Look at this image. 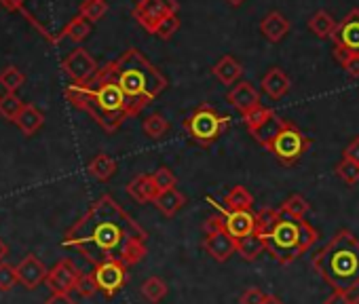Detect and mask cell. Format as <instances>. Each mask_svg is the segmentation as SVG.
<instances>
[{"label":"cell","instance_id":"1","mask_svg":"<svg viewBox=\"0 0 359 304\" xmlns=\"http://www.w3.org/2000/svg\"><path fill=\"white\" fill-rule=\"evenodd\" d=\"M148 233L114 201L100 197L83 218L66 233L64 245L76 249L93 266L104 262H123L125 266L140 264L146 249Z\"/></svg>","mask_w":359,"mask_h":304},{"label":"cell","instance_id":"2","mask_svg":"<svg viewBox=\"0 0 359 304\" xmlns=\"http://www.w3.org/2000/svg\"><path fill=\"white\" fill-rule=\"evenodd\" d=\"M256 233L262 237L266 251L283 266L296 262L300 256L311 251L313 245L319 241V233L306 220L292 218L279 207L260 209L256 214Z\"/></svg>","mask_w":359,"mask_h":304},{"label":"cell","instance_id":"3","mask_svg":"<svg viewBox=\"0 0 359 304\" xmlns=\"http://www.w3.org/2000/svg\"><path fill=\"white\" fill-rule=\"evenodd\" d=\"M100 72L121 87L131 104L133 116L150 106L167 87V78L163 76V72L154 64H150L137 49L125 51L121 57L100 68Z\"/></svg>","mask_w":359,"mask_h":304},{"label":"cell","instance_id":"4","mask_svg":"<svg viewBox=\"0 0 359 304\" xmlns=\"http://www.w3.org/2000/svg\"><path fill=\"white\" fill-rule=\"evenodd\" d=\"M66 97L74 108L91 114L95 123L108 133H114L127 118L133 116L127 95L102 72H97L89 83L70 85L66 89Z\"/></svg>","mask_w":359,"mask_h":304},{"label":"cell","instance_id":"5","mask_svg":"<svg viewBox=\"0 0 359 304\" xmlns=\"http://www.w3.org/2000/svg\"><path fill=\"white\" fill-rule=\"evenodd\" d=\"M311 266L332 289L353 293L359 287V239L348 228H340L313 254Z\"/></svg>","mask_w":359,"mask_h":304},{"label":"cell","instance_id":"6","mask_svg":"<svg viewBox=\"0 0 359 304\" xmlns=\"http://www.w3.org/2000/svg\"><path fill=\"white\" fill-rule=\"evenodd\" d=\"M229 116L220 114L214 106L201 104L184 118V131L195 144L210 148L229 129Z\"/></svg>","mask_w":359,"mask_h":304},{"label":"cell","instance_id":"7","mask_svg":"<svg viewBox=\"0 0 359 304\" xmlns=\"http://www.w3.org/2000/svg\"><path fill=\"white\" fill-rule=\"evenodd\" d=\"M309 148H311V139L294 123L285 120V125L281 127V131L275 135V139L266 150L273 152V157H277L279 163L296 165Z\"/></svg>","mask_w":359,"mask_h":304},{"label":"cell","instance_id":"8","mask_svg":"<svg viewBox=\"0 0 359 304\" xmlns=\"http://www.w3.org/2000/svg\"><path fill=\"white\" fill-rule=\"evenodd\" d=\"M243 123L250 131V135L262 146L269 148L271 141L275 139V135L281 131V127L285 125V118H281L277 112H273L271 108H264L262 104L258 108H254L252 112L243 114Z\"/></svg>","mask_w":359,"mask_h":304},{"label":"cell","instance_id":"9","mask_svg":"<svg viewBox=\"0 0 359 304\" xmlns=\"http://www.w3.org/2000/svg\"><path fill=\"white\" fill-rule=\"evenodd\" d=\"M171 13H177V0H140L133 7L135 22L150 34Z\"/></svg>","mask_w":359,"mask_h":304},{"label":"cell","instance_id":"10","mask_svg":"<svg viewBox=\"0 0 359 304\" xmlns=\"http://www.w3.org/2000/svg\"><path fill=\"white\" fill-rule=\"evenodd\" d=\"M208 203H212V205L218 209V214H220L222 220H224V230H226L237 243H239L241 239H245V237H250V235L256 233L258 220H256V214H254V212H231V209H226L222 203H218V201L212 199V197H208Z\"/></svg>","mask_w":359,"mask_h":304},{"label":"cell","instance_id":"11","mask_svg":"<svg viewBox=\"0 0 359 304\" xmlns=\"http://www.w3.org/2000/svg\"><path fill=\"white\" fill-rule=\"evenodd\" d=\"M127 268L129 266H125L123 262H104L95 266L93 277L106 298H112L116 291L123 289V285L127 283Z\"/></svg>","mask_w":359,"mask_h":304},{"label":"cell","instance_id":"12","mask_svg":"<svg viewBox=\"0 0 359 304\" xmlns=\"http://www.w3.org/2000/svg\"><path fill=\"white\" fill-rule=\"evenodd\" d=\"M62 68L64 72L74 81V83H89L97 72H100V66L97 62L89 55L87 49L79 47L74 49L64 62H62Z\"/></svg>","mask_w":359,"mask_h":304},{"label":"cell","instance_id":"13","mask_svg":"<svg viewBox=\"0 0 359 304\" xmlns=\"http://www.w3.org/2000/svg\"><path fill=\"white\" fill-rule=\"evenodd\" d=\"M81 270L76 268V264L70 258L60 260L47 275V285L53 293H70L76 289V283L81 279Z\"/></svg>","mask_w":359,"mask_h":304},{"label":"cell","instance_id":"14","mask_svg":"<svg viewBox=\"0 0 359 304\" xmlns=\"http://www.w3.org/2000/svg\"><path fill=\"white\" fill-rule=\"evenodd\" d=\"M332 41L334 47H344L353 53H359V9L346 13V18L336 26Z\"/></svg>","mask_w":359,"mask_h":304},{"label":"cell","instance_id":"15","mask_svg":"<svg viewBox=\"0 0 359 304\" xmlns=\"http://www.w3.org/2000/svg\"><path fill=\"white\" fill-rule=\"evenodd\" d=\"M226 102L243 116V114H248V112H252L254 108L260 106V91L252 83L241 81L239 85H235L226 93Z\"/></svg>","mask_w":359,"mask_h":304},{"label":"cell","instance_id":"16","mask_svg":"<svg viewBox=\"0 0 359 304\" xmlns=\"http://www.w3.org/2000/svg\"><path fill=\"white\" fill-rule=\"evenodd\" d=\"M203 249L216 260V262H229L237 254V241L226 233L218 230L214 235H205L203 239Z\"/></svg>","mask_w":359,"mask_h":304},{"label":"cell","instance_id":"17","mask_svg":"<svg viewBox=\"0 0 359 304\" xmlns=\"http://www.w3.org/2000/svg\"><path fill=\"white\" fill-rule=\"evenodd\" d=\"M18 279L22 285H26L28 289H34L36 285H41L43 281H47V275H49V268L34 256H26L18 266Z\"/></svg>","mask_w":359,"mask_h":304},{"label":"cell","instance_id":"18","mask_svg":"<svg viewBox=\"0 0 359 304\" xmlns=\"http://www.w3.org/2000/svg\"><path fill=\"white\" fill-rule=\"evenodd\" d=\"M127 195H129L133 201L146 205V203H154V199L161 195V191L156 188L152 176L140 174V176H135V178L127 184Z\"/></svg>","mask_w":359,"mask_h":304},{"label":"cell","instance_id":"19","mask_svg":"<svg viewBox=\"0 0 359 304\" xmlns=\"http://www.w3.org/2000/svg\"><path fill=\"white\" fill-rule=\"evenodd\" d=\"M290 28H292V26H290L287 18H285L281 11H273V13H269V15L260 22V32H262L264 39L271 41V43H281V41L287 36Z\"/></svg>","mask_w":359,"mask_h":304},{"label":"cell","instance_id":"20","mask_svg":"<svg viewBox=\"0 0 359 304\" xmlns=\"http://www.w3.org/2000/svg\"><path fill=\"white\" fill-rule=\"evenodd\" d=\"M262 91L271 97V99H281L290 87H292V81L290 76L281 70V68H271L264 76H262V83H260Z\"/></svg>","mask_w":359,"mask_h":304},{"label":"cell","instance_id":"21","mask_svg":"<svg viewBox=\"0 0 359 304\" xmlns=\"http://www.w3.org/2000/svg\"><path fill=\"white\" fill-rule=\"evenodd\" d=\"M212 74L222 83V85H235L239 83V78L243 76V66L233 57V55H224L214 68Z\"/></svg>","mask_w":359,"mask_h":304},{"label":"cell","instance_id":"22","mask_svg":"<svg viewBox=\"0 0 359 304\" xmlns=\"http://www.w3.org/2000/svg\"><path fill=\"white\" fill-rule=\"evenodd\" d=\"M184 205H187V197H184L182 193H180L177 188L163 191V193L154 199V207H156L165 218H173Z\"/></svg>","mask_w":359,"mask_h":304},{"label":"cell","instance_id":"23","mask_svg":"<svg viewBox=\"0 0 359 304\" xmlns=\"http://www.w3.org/2000/svg\"><path fill=\"white\" fill-rule=\"evenodd\" d=\"M222 205L231 212H252L254 207V197L245 186H233L226 197L222 199Z\"/></svg>","mask_w":359,"mask_h":304},{"label":"cell","instance_id":"24","mask_svg":"<svg viewBox=\"0 0 359 304\" xmlns=\"http://www.w3.org/2000/svg\"><path fill=\"white\" fill-rule=\"evenodd\" d=\"M15 123H18V127H20L26 135H32V133H36V131L45 125V114H43L36 106L26 104L24 110H22V114L18 116Z\"/></svg>","mask_w":359,"mask_h":304},{"label":"cell","instance_id":"25","mask_svg":"<svg viewBox=\"0 0 359 304\" xmlns=\"http://www.w3.org/2000/svg\"><path fill=\"white\" fill-rule=\"evenodd\" d=\"M89 174L91 178L100 180V182H108L114 174H116V161L108 155H97L91 163H89Z\"/></svg>","mask_w":359,"mask_h":304},{"label":"cell","instance_id":"26","mask_svg":"<svg viewBox=\"0 0 359 304\" xmlns=\"http://www.w3.org/2000/svg\"><path fill=\"white\" fill-rule=\"evenodd\" d=\"M336 22L327 11H317L311 20H309V28L315 36L319 39H332V34L336 32Z\"/></svg>","mask_w":359,"mask_h":304},{"label":"cell","instance_id":"27","mask_svg":"<svg viewBox=\"0 0 359 304\" xmlns=\"http://www.w3.org/2000/svg\"><path fill=\"white\" fill-rule=\"evenodd\" d=\"M167 283L161 279V277H148L144 283H142V287H140V293H142V298L146 300V302H150V304H158L165 296H167Z\"/></svg>","mask_w":359,"mask_h":304},{"label":"cell","instance_id":"28","mask_svg":"<svg viewBox=\"0 0 359 304\" xmlns=\"http://www.w3.org/2000/svg\"><path fill=\"white\" fill-rule=\"evenodd\" d=\"M262 251H266V247H264V241L258 233H254V235H250L237 243V254L248 262H254Z\"/></svg>","mask_w":359,"mask_h":304},{"label":"cell","instance_id":"29","mask_svg":"<svg viewBox=\"0 0 359 304\" xmlns=\"http://www.w3.org/2000/svg\"><path fill=\"white\" fill-rule=\"evenodd\" d=\"M91 22L87 20V18H83V15H79V18H74L70 24H68V28L64 30V36L62 39H70L72 43H83L89 34H91Z\"/></svg>","mask_w":359,"mask_h":304},{"label":"cell","instance_id":"30","mask_svg":"<svg viewBox=\"0 0 359 304\" xmlns=\"http://www.w3.org/2000/svg\"><path fill=\"white\" fill-rule=\"evenodd\" d=\"M281 212H285L287 216H292V218H298V220H304L306 218V214L311 212V203L302 197V195H292V197H287L283 203H281V207H279Z\"/></svg>","mask_w":359,"mask_h":304},{"label":"cell","instance_id":"31","mask_svg":"<svg viewBox=\"0 0 359 304\" xmlns=\"http://www.w3.org/2000/svg\"><path fill=\"white\" fill-rule=\"evenodd\" d=\"M24 102L15 95V93H3L0 95V114H3L7 120H18V116L22 114V110H24Z\"/></svg>","mask_w":359,"mask_h":304},{"label":"cell","instance_id":"32","mask_svg":"<svg viewBox=\"0 0 359 304\" xmlns=\"http://www.w3.org/2000/svg\"><path fill=\"white\" fill-rule=\"evenodd\" d=\"M334 57L348 76L359 78V53H353L344 47H334Z\"/></svg>","mask_w":359,"mask_h":304},{"label":"cell","instance_id":"33","mask_svg":"<svg viewBox=\"0 0 359 304\" xmlns=\"http://www.w3.org/2000/svg\"><path fill=\"white\" fill-rule=\"evenodd\" d=\"M142 129H144V133H146L150 139H161V137L167 133L169 123H167V118H165L163 114L154 112V114H150V116H146V118H144Z\"/></svg>","mask_w":359,"mask_h":304},{"label":"cell","instance_id":"34","mask_svg":"<svg viewBox=\"0 0 359 304\" xmlns=\"http://www.w3.org/2000/svg\"><path fill=\"white\" fill-rule=\"evenodd\" d=\"M0 85L5 87L7 93H15L24 85V72L15 66H7L3 72H0Z\"/></svg>","mask_w":359,"mask_h":304},{"label":"cell","instance_id":"35","mask_svg":"<svg viewBox=\"0 0 359 304\" xmlns=\"http://www.w3.org/2000/svg\"><path fill=\"white\" fill-rule=\"evenodd\" d=\"M106 13H108V3H106V0H85L83 7H81V15L87 18L91 24L100 22Z\"/></svg>","mask_w":359,"mask_h":304},{"label":"cell","instance_id":"36","mask_svg":"<svg viewBox=\"0 0 359 304\" xmlns=\"http://www.w3.org/2000/svg\"><path fill=\"white\" fill-rule=\"evenodd\" d=\"M336 176L346 184V186H355L359 182V165L348 161V159H342L338 165H336Z\"/></svg>","mask_w":359,"mask_h":304},{"label":"cell","instance_id":"37","mask_svg":"<svg viewBox=\"0 0 359 304\" xmlns=\"http://www.w3.org/2000/svg\"><path fill=\"white\" fill-rule=\"evenodd\" d=\"M177 30H180V18L177 13H171L154 28V36H158L161 41H169Z\"/></svg>","mask_w":359,"mask_h":304},{"label":"cell","instance_id":"38","mask_svg":"<svg viewBox=\"0 0 359 304\" xmlns=\"http://www.w3.org/2000/svg\"><path fill=\"white\" fill-rule=\"evenodd\" d=\"M152 180H154V184H156V188L163 193V191H171V188H175V184H177V178H175V174L169 170V167H158L154 174H152Z\"/></svg>","mask_w":359,"mask_h":304},{"label":"cell","instance_id":"39","mask_svg":"<svg viewBox=\"0 0 359 304\" xmlns=\"http://www.w3.org/2000/svg\"><path fill=\"white\" fill-rule=\"evenodd\" d=\"M15 283H20L18 268L11 264L0 262V291H11L15 287Z\"/></svg>","mask_w":359,"mask_h":304},{"label":"cell","instance_id":"40","mask_svg":"<svg viewBox=\"0 0 359 304\" xmlns=\"http://www.w3.org/2000/svg\"><path fill=\"white\" fill-rule=\"evenodd\" d=\"M74 291H79V296H83V298H91V296H95V293L100 291V287H97V281H95L93 272L81 275V279H79V283H76V289H74Z\"/></svg>","mask_w":359,"mask_h":304},{"label":"cell","instance_id":"41","mask_svg":"<svg viewBox=\"0 0 359 304\" xmlns=\"http://www.w3.org/2000/svg\"><path fill=\"white\" fill-rule=\"evenodd\" d=\"M264 291L260 287H248L241 296H239V304H262L264 302Z\"/></svg>","mask_w":359,"mask_h":304},{"label":"cell","instance_id":"42","mask_svg":"<svg viewBox=\"0 0 359 304\" xmlns=\"http://www.w3.org/2000/svg\"><path fill=\"white\" fill-rule=\"evenodd\" d=\"M218 230H224V220H222L220 214L210 216V218L203 222V233H205V235H214V233H218Z\"/></svg>","mask_w":359,"mask_h":304},{"label":"cell","instance_id":"43","mask_svg":"<svg viewBox=\"0 0 359 304\" xmlns=\"http://www.w3.org/2000/svg\"><path fill=\"white\" fill-rule=\"evenodd\" d=\"M323 304H353V298H351V293H346V291L332 289V293L323 300Z\"/></svg>","mask_w":359,"mask_h":304},{"label":"cell","instance_id":"44","mask_svg":"<svg viewBox=\"0 0 359 304\" xmlns=\"http://www.w3.org/2000/svg\"><path fill=\"white\" fill-rule=\"evenodd\" d=\"M342 159H348V161H353V163L359 165V137L351 139V144L342 152Z\"/></svg>","mask_w":359,"mask_h":304},{"label":"cell","instance_id":"45","mask_svg":"<svg viewBox=\"0 0 359 304\" xmlns=\"http://www.w3.org/2000/svg\"><path fill=\"white\" fill-rule=\"evenodd\" d=\"M45 304H76V302L70 298V293H51Z\"/></svg>","mask_w":359,"mask_h":304},{"label":"cell","instance_id":"46","mask_svg":"<svg viewBox=\"0 0 359 304\" xmlns=\"http://www.w3.org/2000/svg\"><path fill=\"white\" fill-rule=\"evenodd\" d=\"M0 5H3L5 9H9V11H20L22 13V9L26 7V0H0Z\"/></svg>","mask_w":359,"mask_h":304},{"label":"cell","instance_id":"47","mask_svg":"<svg viewBox=\"0 0 359 304\" xmlns=\"http://www.w3.org/2000/svg\"><path fill=\"white\" fill-rule=\"evenodd\" d=\"M262 304H283V300H281L279 296H275V293H266Z\"/></svg>","mask_w":359,"mask_h":304},{"label":"cell","instance_id":"48","mask_svg":"<svg viewBox=\"0 0 359 304\" xmlns=\"http://www.w3.org/2000/svg\"><path fill=\"white\" fill-rule=\"evenodd\" d=\"M5 256H7V245H5V241L0 239V262L5 260Z\"/></svg>","mask_w":359,"mask_h":304},{"label":"cell","instance_id":"49","mask_svg":"<svg viewBox=\"0 0 359 304\" xmlns=\"http://www.w3.org/2000/svg\"><path fill=\"white\" fill-rule=\"evenodd\" d=\"M229 3H231L233 7H239V5H243V3H245V0H229Z\"/></svg>","mask_w":359,"mask_h":304},{"label":"cell","instance_id":"50","mask_svg":"<svg viewBox=\"0 0 359 304\" xmlns=\"http://www.w3.org/2000/svg\"><path fill=\"white\" fill-rule=\"evenodd\" d=\"M353 304H359V293H357V296L353 298Z\"/></svg>","mask_w":359,"mask_h":304}]
</instances>
